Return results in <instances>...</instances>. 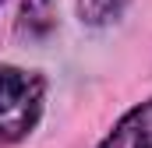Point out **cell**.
Returning a JSON list of instances; mask_svg holds the SVG:
<instances>
[{"instance_id":"obj_1","label":"cell","mask_w":152,"mask_h":148,"mask_svg":"<svg viewBox=\"0 0 152 148\" xmlns=\"http://www.w3.org/2000/svg\"><path fill=\"white\" fill-rule=\"evenodd\" d=\"M42 113V78L0 64V141H18L39 123Z\"/></svg>"},{"instance_id":"obj_2","label":"cell","mask_w":152,"mask_h":148,"mask_svg":"<svg viewBox=\"0 0 152 148\" xmlns=\"http://www.w3.org/2000/svg\"><path fill=\"white\" fill-rule=\"evenodd\" d=\"M99 148H152V99L124 113Z\"/></svg>"},{"instance_id":"obj_3","label":"cell","mask_w":152,"mask_h":148,"mask_svg":"<svg viewBox=\"0 0 152 148\" xmlns=\"http://www.w3.org/2000/svg\"><path fill=\"white\" fill-rule=\"evenodd\" d=\"M57 25V0H25L21 4V18H18V28L21 36H46L50 28Z\"/></svg>"},{"instance_id":"obj_4","label":"cell","mask_w":152,"mask_h":148,"mask_svg":"<svg viewBox=\"0 0 152 148\" xmlns=\"http://www.w3.org/2000/svg\"><path fill=\"white\" fill-rule=\"evenodd\" d=\"M127 0H78V14L85 25H106L124 11Z\"/></svg>"}]
</instances>
